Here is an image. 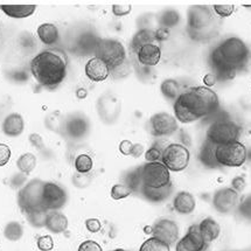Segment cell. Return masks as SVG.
<instances>
[{"label": "cell", "mask_w": 251, "mask_h": 251, "mask_svg": "<svg viewBox=\"0 0 251 251\" xmlns=\"http://www.w3.org/2000/svg\"><path fill=\"white\" fill-rule=\"evenodd\" d=\"M215 91L207 87H193L181 93L174 102V117L182 124L194 123L219 109Z\"/></svg>", "instance_id": "6da1fadb"}, {"label": "cell", "mask_w": 251, "mask_h": 251, "mask_svg": "<svg viewBox=\"0 0 251 251\" xmlns=\"http://www.w3.org/2000/svg\"><path fill=\"white\" fill-rule=\"evenodd\" d=\"M249 60V50L243 40L230 36L214 48L209 56V62L216 81H226L235 77L240 70L246 67Z\"/></svg>", "instance_id": "7a4b0ae2"}, {"label": "cell", "mask_w": 251, "mask_h": 251, "mask_svg": "<svg viewBox=\"0 0 251 251\" xmlns=\"http://www.w3.org/2000/svg\"><path fill=\"white\" fill-rule=\"evenodd\" d=\"M68 59L60 50H47L35 55L30 61V73L36 82L47 89H54L62 83L67 76Z\"/></svg>", "instance_id": "3957f363"}, {"label": "cell", "mask_w": 251, "mask_h": 251, "mask_svg": "<svg viewBox=\"0 0 251 251\" xmlns=\"http://www.w3.org/2000/svg\"><path fill=\"white\" fill-rule=\"evenodd\" d=\"M187 25L193 39L209 38L215 26V17L208 6H192L187 13Z\"/></svg>", "instance_id": "277c9868"}, {"label": "cell", "mask_w": 251, "mask_h": 251, "mask_svg": "<svg viewBox=\"0 0 251 251\" xmlns=\"http://www.w3.org/2000/svg\"><path fill=\"white\" fill-rule=\"evenodd\" d=\"M94 51L95 57L102 60L109 67L110 72L126 61V51L124 46L117 40L99 39Z\"/></svg>", "instance_id": "5b68a950"}, {"label": "cell", "mask_w": 251, "mask_h": 251, "mask_svg": "<svg viewBox=\"0 0 251 251\" xmlns=\"http://www.w3.org/2000/svg\"><path fill=\"white\" fill-rule=\"evenodd\" d=\"M140 186L150 188H164L172 185L171 173L167 167L161 163H146L138 167ZM139 189V188H138ZM138 192V191H137Z\"/></svg>", "instance_id": "8992f818"}, {"label": "cell", "mask_w": 251, "mask_h": 251, "mask_svg": "<svg viewBox=\"0 0 251 251\" xmlns=\"http://www.w3.org/2000/svg\"><path fill=\"white\" fill-rule=\"evenodd\" d=\"M45 181L39 179H33L23 186L18 193V204L24 213L39 212L46 210L42 206V191ZM48 212V210H47Z\"/></svg>", "instance_id": "52a82bcc"}, {"label": "cell", "mask_w": 251, "mask_h": 251, "mask_svg": "<svg viewBox=\"0 0 251 251\" xmlns=\"http://www.w3.org/2000/svg\"><path fill=\"white\" fill-rule=\"evenodd\" d=\"M241 134V128L235 122L230 119H219L213 122L207 130L208 142L214 145H226L234 142H238Z\"/></svg>", "instance_id": "ba28073f"}, {"label": "cell", "mask_w": 251, "mask_h": 251, "mask_svg": "<svg viewBox=\"0 0 251 251\" xmlns=\"http://www.w3.org/2000/svg\"><path fill=\"white\" fill-rule=\"evenodd\" d=\"M215 158L219 166L240 167L247 161L248 151L244 144L234 142L216 146Z\"/></svg>", "instance_id": "9c48e42d"}, {"label": "cell", "mask_w": 251, "mask_h": 251, "mask_svg": "<svg viewBox=\"0 0 251 251\" xmlns=\"http://www.w3.org/2000/svg\"><path fill=\"white\" fill-rule=\"evenodd\" d=\"M191 160V153L186 146L181 144H170L163 151L161 163L172 172H181L186 170Z\"/></svg>", "instance_id": "30bf717a"}, {"label": "cell", "mask_w": 251, "mask_h": 251, "mask_svg": "<svg viewBox=\"0 0 251 251\" xmlns=\"http://www.w3.org/2000/svg\"><path fill=\"white\" fill-rule=\"evenodd\" d=\"M149 131L154 137L172 136L177 131V121L167 112H158L150 118Z\"/></svg>", "instance_id": "8fae6325"}, {"label": "cell", "mask_w": 251, "mask_h": 251, "mask_svg": "<svg viewBox=\"0 0 251 251\" xmlns=\"http://www.w3.org/2000/svg\"><path fill=\"white\" fill-rule=\"evenodd\" d=\"M68 201V194L55 182H45L42 191V206L46 210H59Z\"/></svg>", "instance_id": "7c38bea8"}, {"label": "cell", "mask_w": 251, "mask_h": 251, "mask_svg": "<svg viewBox=\"0 0 251 251\" xmlns=\"http://www.w3.org/2000/svg\"><path fill=\"white\" fill-rule=\"evenodd\" d=\"M238 203V193L231 187L219 189L213 197V206L216 212L229 214L235 210Z\"/></svg>", "instance_id": "4fadbf2b"}, {"label": "cell", "mask_w": 251, "mask_h": 251, "mask_svg": "<svg viewBox=\"0 0 251 251\" xmlns=\"http://www.w3.org/2000/svg\"><path fill=\"white\" fill-rule=\"evenodd\" d=\"M152 236L171 247L179 238V226L172 220L163 219L152 226Z\"/></svg>", "instance_id": "5bb4252c"}, {"label": "cell", "mask_w": 251, "mask_h": 251, "mask_svg": "<svg viewBox=\"0 0 251 251\" xmlns=\"http://www.w3.org/2000/svg\"><path fill=\"white\" fill-rule=\"evenodd\" d=\"M207 246L198 225H194L189 226L187 234L176 242V251H203Z\"/></svg>", "instance_id": "9a60e30c"}, {"label": "cell", "mask_w": 251, "mask_h": 251, "mask_svg": "<svg viewBox=\"0 0 251 251\" xmlns=\"http://www.w3.org/2000/svg\"><path fill=\"white\" fill-rule=\"evenodd\" d=\"M85 75L94 82H102L110 76V69L102 60L93 57L85 64Z\"/></svg>", "instance_id": "2e32d148"}, {"label": "cell", "mask_w": 251, "mask_h": 251, "mask_svg": "<svg viewBox=\"0 0 251 251\" xmlns=\"http://www.w3.org/2000/svg\"><path fill=\"white\" fill-rule=\"evenodd\" d=\"M139 63L146 67H154L160 62L161 50L157 44H150L144 46L136 53Z\"/></svg>", "instance_id": "e0dca14e"}, {"label": "cell", "mask_w": 251, "mask_h": 251, "mask_svg": "<svg viewBox=\"0 0 251 251\" xmlns=\"http://www.w3.org/2000/svg\"><path fill=\"white\" fill-rule=\"evenodd\" d=\"M173 187L172 185L166 186L164 188H150L145 187V186H140L138 192L136 194H139L140 197L145 199L153 203H159V202H164L166 199L170 198V195L172 194Z\"/></svg>", "instance_id": "ac0fdd59"}, {"label": "cell", "mask_w": 251, "mask_h": 251, "mask_svg": "<svg viewBox=\"0 0 251 251\" xmlns=\"http://www.w3.org/2000/svg\"><path fill=\"white\" fill-rule=\"evenodd\" d=\"M195 206H197V201L193 194L188 192H180L177 193L173 200V207L176 213L181 214V215H188L194 212Z\"/></svg>", "instance_id": "d6986e66"}, {"label": "cell", "mask_w": 251, "mask_h": 251, "mask_svg": "<svg viewBox=\"0 0 251 251\" xmlns=\"http://www.w3.org/2000/svg\"><path fill=\"white\" fill-rule=\"evenodd\" d=\"M63 130L70 138L81 139L88 133L89 124L87 119L75 117L63 124Z\"/></svg>", "instance_id": "ffe728a7"}, {"label": "cell", "mask_w": 251, "mask_h": 251, "mask_svg": "<svg viewBox=\"0 0 251 251\" xmlns=\"http://www.w3.org/2000/svg\"><path fill=\"white\" fill-rule=\"evenodd\" d=\"M2 132L8 137H18L24 132L25 122L19 113H11L2 122Z\"/></svg>", "instance_id": "44dd1931"}, {"label": "cell", "mask_w": 251, "mask_h": 251, "mask_svg": "<svg viewBox=\"0 0 251 251\" xmlns=\"http://www.w3.org/2000/svg\"><path fill=\"white\" fill-rule=\"evenodd\" d=\"M45 226L50 232L61 234V232L66 231L67 228H68V219L59 210H51V212L48 213Z\"/></svg>", "instance_id": "7402d4cb"}, {"label": "cell", "mask_w": 251, "mask_h": 251, "mask_svg": "<svg viewBox=\"0 0 251 251\" xmlns=\"http://www.w3.org/2000/svg\"><path fill=\"white\" fill-rule=\"evenodd\" d=\"M198 226L202 237H203V240L207 244H209L210 242L219 238L220 234H221V226H220V225L215 221V220L210 219V217L202 220V221L198 225Z\"/></svg>", "instance_id": "603a6c76"}, {"label": "cell", "mask_w": 251, "mask_h": 251, "mask_svg": "<svg viewBox=\"0 0 251 251\" xmlns=\"http://www.w3.org/2000/svg\"><path fill=\"white\" fill-rule=\"evenodd\" d=\"M0 10L14 19H25L34 13L35 5H0Z\"/></svg>", "instance_id": "cb8c5ba5"}, {"label": "cell", "mask_w": 251, "mask_h": 251, "mask_svg": "<svg viewBox=\"0 0 251 251\" xmlns=\"http://www.w3.org/2000/svg\"><path fill=\"white\" fill-rule=\"evenodd\" d=\"M155 42H157V40L154 38V30L143 28L134 34L132 41H131V50L133 53H137L144 46L155 44Z\"/></svg>", "instance_id": "d4e9b609"}, {"label": "cell", "mask_w": 251, "mask_h": 251, "mask_svg": "<svg viewBox=\"0 0 251 251\" xmlns=\"http://www.w3.org/2000/svg\"><path fill=\"white\" fill-rule=\"evenodd\" d=\"M38 36L44 45L53 46L59 40V29L53 24H42L38 28Z\"/></svg>", "instance_id": "484cf974"}, {"label": "cell", "mask_w": 251, "mask_h": 251, "mask_svg": "<svg viewBox=\"0 0 251 251\" xmlns=\"http://www.w3.org/2000/svg\"><path fill=\"white\" fill-rule=\"evenodd\" d=\"M215 150H216V145H214L213 143L208 142V140L204 142V144L201 148L199 158H200L201 163L208 168L220 167L215 158Z\"/></svg>", "instance_id": "4316f807"}, {"label": "cell", "mask_w": 251, "mask_h": 251, "mask_svg": "<svg viewBox=\"0 0 251 251\" xmlns=\"http://www.w3.org/2000/svg\"><path fill=\"white\" fill-rule=\"evenodd\" d=\"M17 166L19 168L20 173L28 176L35 170L36 167V157L33 153H25L20 155L17 160Z\"/></svg>", "instance_id": "83f0119b"}, {"label": "cell", "mask_w": 251, "mask_h": 251, "mask_svg": "<svg viewBox=\"0 0 251 251\" xmlns=\"http://www.w3.org/2000/svg\"><path fill=\"white\" fill-rule=\"evenodd\" d=\"M161 93L168 100H176L180 95V85L176 79L167 78L160 85Z\"/></svg>", "instance_id": "f1b7e54d"}, {"label": "cell", "mask_w": 251, "mask_h": 251, "mask_svg": "<svg viewBox=\"0 0 251 251\" xmlns=\"http://www.w3.org/2000/svg\"><path fill=\"white\" fill-rule=\"evenodd\" d=\"M24 235V228L20 223L18 222H10L7 223L4 229V236L11 242L19 241Z\"/></svg>", "instance_id": "f546056e"}, {"label": "cell", "mask_w": 251, "mask_h": 251, "mask_svg": "<svg viewBox=\"0 0 251 251\" xmlns=\"http://www.w3.org/2000/svg\"><path fill=\"white\" fill-rule=\"evenodd\" d=\"M139 251H171V247L164 243L163 241L152 236L151 238L144 242Z\"/></svg>", "instance_id": "4dcf8cb0"}, {"label": "cell", "mask_w": 251, "mask_h": 251, "mask_svg": "<svg viewBox=\"0 0 251 251\" xmlns=\"http://www.w3.org/2000/svg\"><path fill=\"white\" fill-rule=\"evenodd\" d=\"M180 21V14L174 10H167L161 13L160 18H159V23H160L161 27L170 29V27H174L179 24Z\"/></svg>", "instance_id": "1f68e13d"}, {"label": "cell", "mask_w": 251, "mask_h": 251, "mask_svg": "<svg viewBox=\"0 0 251 251\" xmlns=\"http://www.w3.org/2000/svg\"><path fill=\"white\" fill-rule=\"evenodd\" d=\"M74 166L78 173L87 174L93 170V166H94L93 159H91L90 155L88 154H79L75 159Z\"/></svg>", "instance_id": "d6a6232c"}, {"label": "cell", "mask_w": 251, "mask_h": 251, "mask_svg": "<svg viewBox=\"0 0 251 251\" xmlns=\"http://www.w3.org/2000/svg\"><path fill=\"white\" fill-rule=\"evenodd\" d=\"M48 213L50 212H47V210L30 212V213L26 214V217H27V220H28V222L33 226H35V228H42V226H45L46 219H47Z\"/></svg>", "instance_id": "836d02e7"}, {"label": "cell", "mask_w": 251, "mask_h": 251, "mask_svg": "<svg viewBox=\"0 0 251 251\" xmlns=\"http://www.w3.org/2000/svg\"><path fill=\"white\" fill-rule=\"evenodd\" d=\"M132 194V191L125 183H117L111 188V198L113 200H122Z\"/></svg>", "instance_id": "e575fe53"}, {"label": "cell", "mask_w": 251, "mask_h": 251, "mask_svg": "<svg viewBox=\"0 0 251 251\" xmlns=\"http://www.w3.org/2000/svg\"><path fill=\"white\" fill-rule=\"evenodd\" d=\"M163 151L158 146H152L145 152V159L148 163H160L161 158H163Z\"/></svg>", "instance_id": "d590c367"}, {"label": "cell", "mask_w": 251, "mask_h": 251, "mask_svg": "<svg viewBox=\"0 0 251 251\" xmlns=\"http://www.w3.org/2000/svg\"><path fill=\"white\" fill-rule=\"evenodd\" d=\"M213 10L216 15L221 18H228L234 13L235 6L234 5H214Z\"/></svg>", "instance_id": "8d00e7d4"}, {"label": "cell", "mask_w": 251, "mask_h": 251, "mask_svg": "<svg viewBox=\"0 0 251 251\" xmlns=\"http://www.w3.org/2000/svg\"><path fill=\"white\" fill-rule=\"evenodd\" d=\"M38 248L41 251H50L54 248V241L50 235L38 238Z\"/></svg>", "instance_id": "74e56055"}, {"label": "cell", "mask_w": 251, "mask_h": 251, "mask_svg": "<svg viewBox=\"0 0 251 251\" xmlns=\"http://www.w3.org/2000/svg\"><path fill=\"white\" fill-rule=\"evenodd\" d=\"M131 10H132V6L130 4H117L112 6V13L116 15V17H124V15H127L130 13Z\"/></svg>", "instance_id": "f35d334b"}, {"label": "cell", "mask_w": 251, "mask_h": 251, "mask_svg": "<svg viewBox=\"0 0 251 251\" xmlns=\"http://www.w3.org/2000/svg\"><path fill=\"white\" fill-rule=\"evenodd\" d=\"M78 251H103L102 248L97 242L93 240H88L82 242L81 246L78 247Z\"/></svg>", "instance_id": "ab89813d"}, {"label": "cell", "mask_w": 251, "mask_h": 251, "mask_svg": "<svg viewBox=\"0 0 251 251\" xmlns=\"http://www.w3.org/2000/svg\"><path fill=\"white\" fill-rule=\"evenodd\" d=\"M11 149L5 144H0V167L5 166L10 161Z\"/></svg>", "instance_id": "60d3db41"}, {"label": "cell", "mask_w": 251, "mask_h": 251, "mask_svg": "<svg viewBox=\"0 0 251 251\" xmlns=\"http://www.w3.org/2000/svg\"><path fill=\"white\" fill-rule=\"evenodd\" d=\"M73 181H74V183L77 186V187L84 188V187H87L89 183H90L91 177H90V176H88V173L87 174L78 173L74 176V180H73Z\"/></svg>", "instance_id": "b9f144b4"}, {"label": "cell", "mask_w": 251, "mask_h": 251, "mask_svg": "<svg viewBox=\"0 0 251 251\" xmlns=\"http://www.w3.org/2000/svg\"><path fill=\"white\" fill-rule=\"evenodd\" d=\"M130 73V68H128V64L126 63V61L122 64V66L117 67L116 69H113L110 72V75H112L113 77L118 78V77H123V76L127 75Z\"/></svg>", "instance_id": "7bdbcfd3"}, {"label": "cell", "mask_w": 251, "mask_h": 251, "mask_svg": "<svg viewBox=\"0 0 251 251\" xmlns=\"http://www.w3.org/2000/svg\"><path fill=\"white\" fill-rule=\"evenodd\" d=\"M246 186H247V182L243 176H236L231 181V188L234 189V191H236L237 193L244 191Z\"/></svg>", "instance_id": "ee69618b"}, {"label": "cell", "mask_w": 251, "mask_h": 251, "mask_svg": "<svg viewBox=\"0 0 251 251\" xmlns=\"http://www.w3.org/2000/svg\"><path fill=\"white\" fill-rule=\"evenodd\" d=\"M85 226L90 232H99L102 228V223L97 219H88L85 221Z\"/></svg>", "instance_id": "f6af8a7d"}, {"label": "cell", "mask_w": 251, "mask_h": 251, "mask_svg": "<svg viewBox=\"0 0 251 251\" xmlns=\"http://www.w3.org/2000/svg\"><path fill=\"white\" fill-rule=\"evenodd\" d=\"M25 181H26L25 174H23V173L15 174V176H12L10 185H11V187H13V188H19V187H23V183Z\"/></svg>", "instance_id": "bcb514c9"}, {"label": "cell", "mask_w": 251, "mask_h": 251, "mask_svg": "<svg viewBox=\"0 0 251 251\" xmlns=\"http://www.w3.org/2000/svg\"><path fill=\"white\" fill-rule=\"evenodd\" d=\"M29 142L32 144L33 146H35L38 150H44L45 149V144L44 140H42L41 136L38 133H32L29 136Z\"/></svg>", "instance_id": "7dc6e473"}, {"label": "cell", "mask_w": 251, "mask_h": 251, "mask_svg": "<svg viewBox=\"0 0 251 251\" xmlns=\"http://www.w3.org/2000/svg\"><path fill=\"white\" fill-rule=\"evenodd\" d=\"M170 36V29L165 27H159L157 30H154V38L157 41H165Z\"/></svg>", "instance_id": "c3c4849f"}, {"label": "cell", "mask_w": 251, "mask_h": 251, "mask_svg": "<svg viewBox=\"0 0 251 251\" xmlns=\"http://www.w3.org/2000/svg\"><path fill=\"white\" fill-rule=\"evenodd\" d=\"M240 212L243 216H250V197H247L242 200L240 203Z\"/></svg>", "instance_id": "681fc988"}, {"label": "cell", "mask_w": 251, "mask_h": 251, "mask_svg": "<svg viewBox=\"0 0 251 251\" xmlns=\"http://www.w3.org/2000/svg\"><path fill=\"white\" fill-rule=\"evenodd\" d=\"M133 144L130 140H123L119 144V152L123 153L124 155H131V151H132Z\"/></svg>", "instance_id": "f907efd6"}, {"label": "cell", "mask_w": 251, "mask_h": 251, "mask_svg": "<svg viewBox=\"0 0 251 251\" xmlns=\"http://www.w3.org/2000/svg\"><path fill=\"white\" fill-rule=\"evenodd\" d=\"M144 153V146L142 144H133L132 151H131V155L133 158H139Z\"/></svg>", "instance_id": "816d5d0a"}, {"label": "cell", "mask_w": 251, "mask_h": 251, "mask_svg": "<svg viewBox=\"0 0 251 251\" xmlns=\"http://www.w3.org/2000/svg\"><path fill=\"white\" fill-rule=\"evenodd\" d=\"M203 83L206 84L207 88L212 87V85H214V84L216 83V77H215V75H214V74H207V75L203 77Z\"/></svg>", "instance_id": "f5cc1de1"}, {"label": "cell", "mask_w": 251, "mask_h": 251, "mask_svg": "<svg viewBox=\"0 0 251 251\" xmlns=\"http://www.w3.org/2000/svg\"><path fill=\"white\" fill-rule=\"evenodd\" d=\"M144 231H145V234H148V235L151 234L152 235V226H145V228H144Z\"/></svg>", "instance_id": "db71d44e"}, {"label": "cell", "mask_w": 251, "mask_h": 251, "mask_svg": "<svg viewBox=\"0 0 251 251\" xmlns=\"http://www.w3.org/2000/svg\"><path fill=\"white\" fill-rule=\"evenodd\" d=\"M111 251H126V250H124V249H115V250H111Z\"/></svg>", "instance_id": "11a10c76"}, {"label": "cell", "mask_w": 251, "mask_h": 251, "mask_svg": "<svg viewBox=\"0 0 251 251\" xmlns=\"http://www.w3.org/2000/svg\"><path fill=\"white\" fill-rule=\"evenodd\" d=\"M237 251H249V250H237Z\"/></svg>", "instance_id": "9f6ffc18"}]
</instances>
